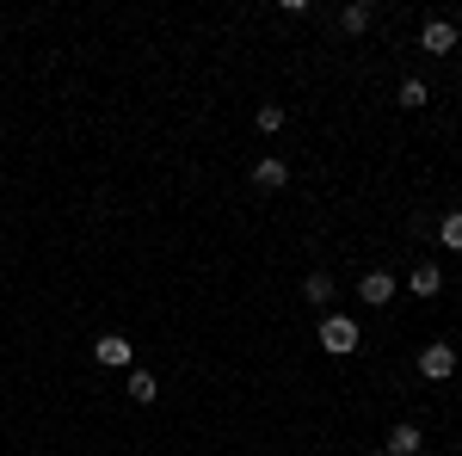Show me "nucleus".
Here are the masks:
<instances>
[{"label":"nucleus","instance_id":"nucleus-1","mask_svg":"<svg viewBox=\"0 0 462 456\" xmlns=\"http://www.w3.org/2000/svg\"><path fill=\"white\" fill-rule=\"evenodd\" d=\"M357 346H364V327H357L352 315H327V321H320V351H333V358H352Z\"/></svg>","mask_w":462,"mask_h":456},{"label":"nucleus","instance_id":"nucleus-2","mask_svg":"<svg viewBox=\"0 0 462 456\" xmlns=\"http://www.w3.org/2000/svg\"><path fill=\"white\" fill-rule=\"evenodd\" d=\"M450 370H457V346H444V340H438V346L420 351V377H426V383H444Z\"/></svg>","mask_w":462,"mask_h":456},{"label":"nucleus","instance_id":"nucleus-3","mask_svg":"<svg viewBox=\"0 0 462 456\" xmlns=\"http://www.w3.org/2000/svg\"><path fill=\"white\" fill-rule=\"evenodd\" d=\"M93 358H99V364H111V370H124V364L136 358V346H130L124 333H99V340H93Z\"/></svg>","mask_w":462,"mask_h":456},{"label":"nucleus","instance_id":"nucleus-4","mask_svg":"<svg viewBox=\"0 0 462 456\" xmlns=\"http://www.w3.org/2000/svg\"><path fill=\"white\" fill-rule=\"evenodd\" d=\"M357 296H364L370 309H389V302H394V278H389V272H364Z\"/></svg>","mask_w":462,"mask_h":456},{"label":"nucleus","instance_id":"nucleus-5","mask_svg":"<svg viewBox=\"0 0 462 456\" xmlns=\"http://www.w3.org/2000/svg\"><path fill=\"white\" fill-rule=\"evenodd\" d=\"M420 43H426L431 56H450V50H457V25H450V19H426Z\"/></svg>","mask_w":462,"mask_h":456},{"label":"nucleus","instance_id":"nucleus-6","mask_svg":"<svg viewBox=\"0 0 462 456\" xmlns=\"http://www.w3.org/2000/svg\"><path fill=\"white\" fill-rule=\"evenodd\" d=\"M420 451H426V432H420L413 420H401L389 432V456H420Z\"/></svg>","mask_w":462,"mask_h":456},{"label":"nucleus","instance_id":"nucleus-7","mask_svg":"<svg viewBox=\"0 0 462 456\" xmlns=\"http://www.w3.org/2000/svg\"><path fill=\"white\" fill-rule=\"evenodd\" d=\"M253 185H259V191H284L290 167H284V161H259V167H253Z\"/></svg>","mask_w":462,"mask_h":456},{"label":"nucleus","instance_id":"nucleus-8","mask_svg":"<svg viewBox=\"0 0 462 456\" xmlns=\"http://www.w3.org/2000/svg\"><path fill=\"white\" fill-rule=\"evenodd\" d=\"M370 19H376V6H364V0H357V6H346V13H339V32L357 37V32H370Z\"/></svg>","mask_w":462,"mask_h":456},{"label":"nucleus","instance_id":"nucleus-9","mask_svg":"<svg viewBox=\"0 0 462 456\" xmlns=\"http://www.w3.org/2000/svg\"><path fill=\"white\" fill-rule=\"evenodd\" d=\"M413 296H438V290H444V272H438V265H413Z\"/></svg>","mask_w":462,"mask_h":456},{"label":"nucleus","instance_id":"nucleus-10","mask_svg":"<svg viewBox=\"0 0 462 456\" xmlns=\"http://www.w3.org/2000/svg\"><path fill=\"white\" fill-rule=\"evenodd\" d=\"M327 296H333V278H327V272H309V278H302V302H327Z\"/></svg>","mask_w":462,"mask_h":456},{"label":"nucleus","instance_id":"nucleus-11","mask_svg":"<svg viewBox=\"0 0 462 456\" xmlns=\"http://www.w3.org/2000/svg\"><path fill=\"white\" fill-rule=\"evenodd\" d=\"M426 99H431V93H426V80H401V93H394V106H401V111H420Z\"/></svg>","mask_w":462,"mask_h":456},{"label":"nucleus","instance_id":"nucleus-12","mask_svg":"<svg viewBox=\"0 0 462 456\" xmlns=\"http://www.w3.org/2000/svg\"><path fill=\"white\" fill-rule=\"evenodd\" d=\"M154 395H161V383H154V377H148V370H130V401H154Z\"/></svg>","mask_w":462,"mask_h":456},{"label":"nucleus","instance_id":"nucleus-13","mask_svg":"<svg viewBox=\"0 0 462 456\" xmlns=\"http://www.w3.org/2000/svg\"><path fill=\"white\" fill-rule=\"evenodd\" d=\"M438 241L450 247V253H462V210H450L444 222H438Z\"/></svg>","mask_w":462,"mask_h":456},{"label":"nucleus","instance_id":"nucleus-14","mask_svg":"<svg viewBox=\"0 0 462 456\" xmlns=\"http://www.w3.org/2000/svg\"><path fill=\"white\" fill-rule=\"evenodd\" d=\"M253 124H259L265 136H272V130H284V106H259V117H253Z\"/></svg>","mask_w":462,"mask_h":456},{"label":"nucleus","instance_id":"nucleus-15","mask_svg":"<svg viewBox=\"0 0 462 456\" xmlns=\"http://www.w3.org/2000/svg\"><path fill=\"white\" fill-rule=\"evenodd\" d=\"M376 456H389V451H376Z\"/></svg>","mask_w":462,"mask_h":456}]
</instances>
